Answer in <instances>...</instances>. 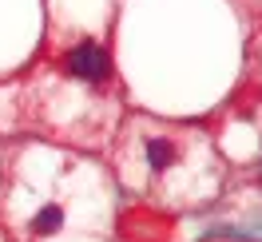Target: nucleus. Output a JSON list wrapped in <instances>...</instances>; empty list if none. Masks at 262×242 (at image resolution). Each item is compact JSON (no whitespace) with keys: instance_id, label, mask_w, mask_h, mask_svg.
I'll use <instances>...</instances> for the list:
<instances>
[{"instance_id":"3","label":"nucleus","mask_w":262,"mask_h":242,"mask_svg":"<svg viewBox=\"0 0 262 242\" xmlns=\"http://www.w3.org/2000/svg\"><path fill=\"white\" fill-rule=\"evenodd\" d=\"M147 163L155 171H163L167 163H175V143L171 139H147Z\"/></svg>"},{"instance_id":"2","label":"nucleus","mask_w":262,"mask_h":242,"mask_svg":"<svg viewBox=\"0 0 262 242\" xmlns=\"http://www.w3.org/2000/svg\"><path fill=\"white\" fill-rule=\"evenodd\" d=\"M60 223H64V210L56 207V203H48V207L36 210L32 230H36V234H56V230H60Z\"/></svg>"},{"instance_id":"1","label":"nucleus","mask_w":262,"mask_h":242,"mask_svg":"<svg viewBox=\"0 0 262 242\" xmlns=\"http://www.w3.org/2000/svg\"><path fill=\"white\" fill-rule=\"evenodd\" d=\"M68 72L80 76V80H103L107 76V52L99 44H80L68 56Z\"/></svg>"}]
</instances>
